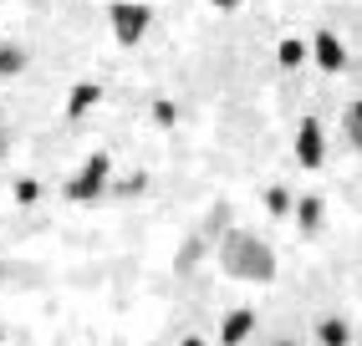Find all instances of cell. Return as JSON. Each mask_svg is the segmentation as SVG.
Segmentation results:
<instances>
[{
    "label": "cell",
    "instance_id": "cell-7",
    "mask_svg": "<svg viewBox=\"0 0 362 346\" xmlns=\"http://www.w3.org/2000/svg\"><path fill=\"white\" fill-rule=\"evenodd\" d=\"M317 341L322 346H352V331H347V321H322V326H317Z\"/></svg>",
    "mask_w": 362,
    "mask_h": 346
},
{
    "label": "cell",
    "instance_id": "cell-11",
    "mask_svg": "<svg viewBox=\"0 0 362 346\" xmlns=\"http://www.w3.org/2000/svg\"><path fill=\"white\" fill-rule=\"evenodd\" d=\"M317 219H322V204H317V199H301V225L311 229V225H317Z\"/></svg>",
    "mask_w": 362,
    "mask_h": 346
},
{
    "label": "cell",
    "instance_id": "cell-9",
    "mask_svg": "<svg viewBox=\"0 0 362 346\" xmlns=\"http://www.w3.org/2000/svg\"><path fill=\"white\" fill-rule=\"evenodd\" d=\"M92 102H98V87L82 82V87H71V112H87Z\"/></svg>",
    "mask_w": 362,
    "mask_h": 346
},
{
    "label": "cell",
    "instance_id": "cell-15",
    "mask_svg": "<svg viewBox=\"0 0 362 346\" xmlns=\"http://www.w3.org/2000/svg\"><path fill=\"white\" fill-rule=\"evenodd\" d=\"M281 346H296V341H281Z\"/></svg>",
    "mask_w": 362,
    "mask_h": 346
},
{
    "label": "cell",
    "instance_id": "cell-10",
    "mask_svg": "<svg viewBox=\"0 0 362 346\" xmlns=\"http://www.w3.org/2000/svg\"><path fill=\"white\" fill-rule=\"evenodd\" d=\"M301 56H306V46H301V41H281V61H286V66H296Z\"/></svg>",
    "mask_w": 362,
    "mask_h": 346
},
{
    "label": "cell",
    "instance_id": "cell-13",
    "mask_svg": "<svg viewBox=\"0 0 362 346\" xmlns=\"http://www.w3.org/2000/svg\"><path fill=\"white\" fill-rule=\"evenodd\" d=\"M184 346H204V341H199V336H184Z\"/></svg>",
    "mask_w": 362,
    "mask_h": 346
},
{
    "label": "cell",
    "instance_id": "cell-4",
    "mask_svg": "<svg viewBox=\"0 0 362 346\" xmlns=\"http://www.w3.org/2000/svg\"><path fill=\"white\" fill-rule=\"evenodd\" d=\"M296 158H301L306 168H317V163H322V128H317V122H301V138H296Z\"/></svg>",
    "mask_w": 362,
    "mask_h": 346
},
{
    "label": "cell",
    "instance_id": "cell-12",
    "mask_svg": "<svg viewBox=\"0 0 362 346\" xmlns=\"http://www.w3.org/2000/svg\"><path fill=\"white\" fill-rule=\"evenodd\" d=\"M347 128H352V138L362 143V102H352V107H347Z\"/></svg>",
    "mask_w": 362,
    "mask_h": 346
},
{
    "label": "cell",
    "instance_id": "cell-3",
    "mask_svg": "<svg viewBox=\"0 0 362 346\" xmlns=\"http://www.w3.org/2000/svg\"><path fill=\"white\" fill-rule=\"evenodd\" d=\"M103 179H107V158L98 153V158H92V163L77 173V184H71V199H87V193H98V189H103Z\"/></svg>",
    "mask_w": 362,
    "mask_h": 346
},
{
    "label": "cell",
    "instance_id": "cell-14",
    "mask_svg": "<svg viewBox=\"0 0 362 346\" xmlns=\"http://www.w3.org/2000/svg\"><path fill=\"white\" fill-rule=\"evenodd\" d=\"M214 6H235V0H214Z\"/></svg>",
    "mask_w": 362,
    "mask_h": 346
},
{
    "label": "cell",
    "instance_id": "cell-8",
    "mask_svg": "<svg viewBox=\"0 0 362 346\" xmlns=\"http://www.w3.org/2000/svg\"><path fill=\"white\" fill-rule=\"evenodd\" d=\"M21 66H26V56H21V46H11V41H0V77H16Z\"/></svg>",
    "mask_w": 362,
    "mask_h": 346
},
{
    "label": "cell",
    "instance_id": "cell-2",
    "mask_svg": "<svg viewBox=\"0 0 362 346\" xmlns=\"http://www.w3.org/2000/svg\"><path fill=\"white\" fill-rule=\"evenodd\" d=\"M112 31L123 46H133L143 31H148V6H112Z\"/></svg>",
    "mask_w": 362,
    "mask_h": 346
},
{
    "label": "cell",
    "instance_id": "cell-1",
    "mask_svg": "<svg viewBox=\"0 0 362 346\" xmlns=\"http://www.w3.org/2000/svg\"><path fill=\"white\" fill-rule=\"evenodd\" d=\"M230 255H240V260H230V270H240V275H260V280L271 275V250H265V244L235 234L230 239Z\"/></svg>",
    "mask_w": 362,
    "mask_h": 346
},
{
    "label": "cell",
    "instance_id": "cell-5",
    "mask_svg": "<svg viewBox=\"0 0 362 346\" xmlns=\"http://www.w3.org/2000/svg\"><path fill=\"white\" fill-rule=\"evenodd\" d=\"M250 326H255V311H230L225 326H220V341H225V346H240V341L250 336Z\"/></svg>",
    "mask_w": 362,
    "mask_h": 346
},
{
    "label": "cell",
    "instance_id": "cell-6",
    "mask_svg": "<svg viewBox=\"0 0 362 346\" xmlns=\"http://www.w3.org/2000/svg\"><path fill=\"white\" fill-rule=\"evenodd\" d=\"M317 61H322L327 71H337V66L347 61V56H342V41H337L332 31H322V36H317Z\"/></svg>",
    "mask_w": 362,
    "mask_h": 346
}]
</instances>
